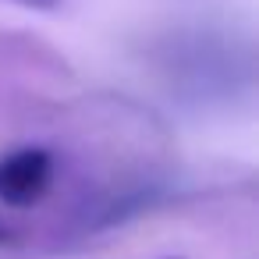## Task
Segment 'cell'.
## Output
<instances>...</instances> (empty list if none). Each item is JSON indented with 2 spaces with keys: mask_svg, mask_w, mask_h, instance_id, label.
I'll return each mask as SVG.
<instances>
[{
  "mask_svg": "<svg viewBox=\"0 0 259 259\" xmlns=\"http://www.w3.org/2000/svg\"><path fill=\"white\" fill-rule=\"evenodd\" d=\"M8 4H18V8H29V11H54L61 0H8Z\"/></svg>",
  "mask_w": 259,
  "mask_h": 259,
  "instance_id": "obj_2",
  "label": "cell"
},
{
  "mask_svg": "<svg viewBox=\"0 0 259 259\" xmlns=\"http://www.w3.org/2000/svg\"><path fill=\"white\" fill-rule=\"evenodd\" d=\"M54 181V156L43 146H22L0 156V202L25 209L36 206Z\"/></svg>",
  "mask_w": 259,
  "mask_h": 259,
  "instance_id": "obj_1",
  "label": "cell"
},
{
  "mask_svg": "<svg viewBox=\"0 0 259 259\" xmlns=\"http://www.w3.org/2000/svg\"><path fill=\"white\" fill-rule=\"evenodd\" d=\"M0 241H8V227H0Z\"/></svg>",
  "mask_w": 259,
  "mask_h": 259,
  "instance_id": "obj_3",
  "label": "cell"
}]
</instances>
